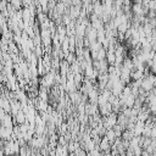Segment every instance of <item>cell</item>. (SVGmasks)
I'll use <instances>...</instances> for the list:
<instances>
[{
	"label": "cell",
	"instance_id": "1",
	"mask_svg": "<svg viewBox=\"0 0 156 156\" xmlns=\"http://www.w3.org/2000/svg\"><path fill=\"white\" fill-rule=\"evenodd\" d=\"M150 138H151V139H156V123H154V124H152V127H151Z\"/></svg>",
	"mask_w": 156,
	"mask_h": 156
}]
</instances>
